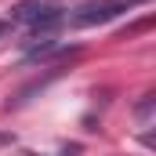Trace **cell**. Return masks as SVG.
<instances>
[{
  "mask_svg": "<svg viewBox=\"0 0 156 156\" xmlns=\"http://www.w3.org/2000/svg\"><path fill=\"white\" fill-rule=\"evenodd\" d=\"M4 33H7V22H0V37H4Z\"/></svg>",
  "mask_w": 156,
  "mask_h": 156,
  "instance_id": "3957f363",
  "label": "cell"
},
{
  "mask_svg": "<svg viewBox=\"0 0 156 156\" xmlns=\"http://www.w3.org/2000/svg\"><path fill=\"white\" fill-rule=\"evenodd\" d=\"M134 4H145V0H91V4L76 7L73 26H83V29H87V26H102V22L123 15V11H131Z\"/></svg>",
  "mask_w": 156,
  "mask_h": 156,
  "instance_id": "7a4b0ae2",
  "label": "cell"
},
{
  "mask_svg": "<svg viewBox=\"0 0 156 156\" xmlns=\"http://www.w3.org/2000/svg\"><path fill=\"white\" fill-rule=\"evenodd\" d=\"M62 0H18L11 7V22H22L37 33H47L62 22Z\"/></svg>",
  "mask_w": 156,
  "mask_h": 156,
  "instance_id": "6da1fadb",
  "label": "cell"
}]
</instances>
